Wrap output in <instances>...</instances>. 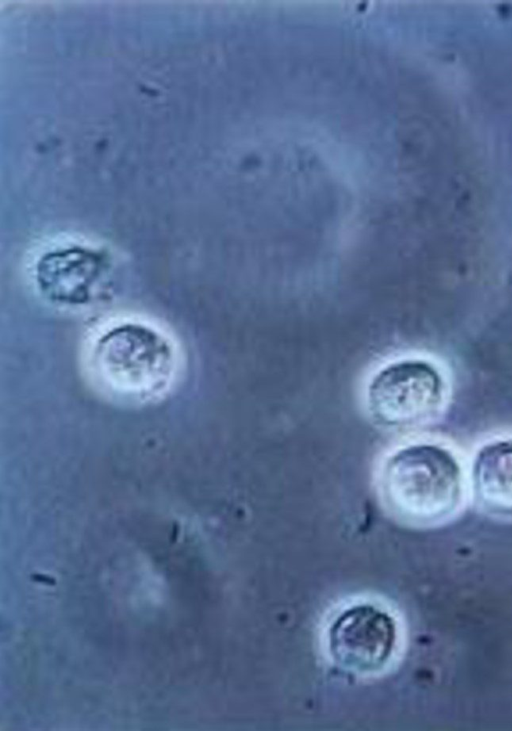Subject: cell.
Instances as JSON below:
<instances>
[{"mask_svg": "<svg viewBox=\"0 0 512 731\" xmlns=\"http://www.w3.org/2000/svg\"><path fill=\"white\" fill-rule=\"evenodd\" d=\"M376 480L388 510L415 526L446 524L469 501L466 458L440 438L400 443L382 459Z\"/></svg>", "mask_w": 512, "mask_h": 731, "instance_id": "cell-1", "label": "cell"}, {"mask_svg": "<svg viewBox=\"0 0 512 731\" xmlns=\"http://www.w3.org/2000/svg\"><path fill=\"white\" fill-rule=\"evenodd\" d=\"M452 396V381L438 359L409 354L379 367L364 390V405L373 422L407 431L431 424L444 415Z\"/></svg>", "mask_w": 512, "mask_h": 731, "instance_id": "cell-2", "label": "cell"}, {"mask_svg": "<svg viewBox=\"0 0 512 731\" xmlns=\"http://www.w3.org/2000/svg\"><path fill=\"white\" fill-rule=\"evenodd\" d=\"M89 362L96 377L115 391L145 396L165 389L177 370L171 339L138 320L107 325L93 340Z\"/></svg>", "mask_w": 512, "mask_h": 731, "instance_id": "cell-3", "label": "cell"}, {"mask_svg": "<svg viewBox=\"0 0 512 731\" xmlns=\"http://www.w3.org/2000/svg\"><path fill=\"white\" fill-rule=\"evenodd\" d=\"M399 624L387 608L372 602L350 604L335 614L325 633L331 660L350 672L366 675L385 669L397 654Z\"/></svg>", "mask_w": 512, "mask_h": 731, "instance_id": "cell-4", "label": "cell"}, {"mask_svg": "<svg viewBox=\"0 0 512 731\" xmlns=\"http://www.w3.org/2000/svg\"><path fill=\"white\" fill-rule=\"evenodd\" d=\"M112 263L100 248L64 243L43 252L34 265L40 294L63 307H83L96 300L107 285Z\"/></svg>", "mask_w": 512, "mask_h": 731, "instance_id": "cell-5", "label": "cell"}, {"mask_svg": "<svg viewBox=\"0 0 512 731\" xmlns=\"http://www.w3.org/2000/svg\"><path fill=\"white\" fill-rule=\"evenodd\" d=\"M466 461L469 501L490 517L512 520V432L483 438Z\"/></svg>", "mask_w": 512, "mask_h": 731, "instance_id": "cell-6", "label": "cell"}]
</instances>
